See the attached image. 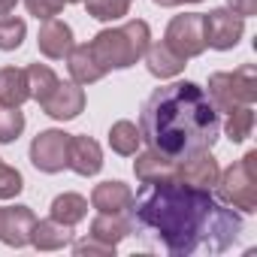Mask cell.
Wrapping results in <instances>:
<instances>
[{
  "label": "cell",
  "mask_w": 257,
  "mask_h": 257,
  "mask_svg": "<svg viewBox=\"0 0 257 257\" xmlns=\"http://www.w3.org/2000/svg\"><path fill=\"white\" fill-rule=\"evenodd\" d=\"M134 230L170 257L224 254L242 233V215L224 206L212 191L179 179L143 185L131 203Z\"/></svg>",
  "instance_id": "1"
},
{
  "label": "cell",
  "mask_w": 257,
  "mask_h": 257,
  "mask_svg": "<svg viewBox=\"0 0 257 257\" xmlns=\"http://www.w3.org/2000/svg\"><path fill=\"white\" fill-rule=\"evenodd\" d=\"M140 137L170 161H185L197 152H212L221 137V112L197 82H170L143 103Z\"/></svg>",
  "instance_id": "2"
},
{
  "label": "cell",
  "mask_w": 257,
  "mask_h": 257,
  "mask_svg": "<svg viewBox=\"0 0 257 257\" xmlns=\"http://www.w3.org/2000/svg\"><path fill=\"white\" fill-rule=\"evenodd\" d=\"M149 43H152V28L143 19H131L118 28H103L88 46L94 61L103 67V73H109V70H127L140 64Z\"/></svg>",
  "instance_id": "3"
},
{
  "label": "cell",
  "mask_w": 257,
  "mask_h": 257,
  "mask_svg": "<svg viewBox=\"0 0 257 257\" xmlns=\"http://www.w3.org/2000/svg\"><path fill=\"white\" fill-rule=\"evenodd\" d=\"M218 200L230 209H239L245 215L257 212V152H245L242 161L230 164L218 182H215Z\"/></svg>",
  "instance_id": "4"
},
{
  "label": "cell",
  "mask_w": 257,
  "mask_h": 257,
  "mask_svg": "<svg viewBox=\"0 0 257 257\" xmlns=\"http://www.w3.org/2000/svg\"><path fill=\"white\" fill-rule=\"evenodd\" d=\"M206 94L218 112H233L236 106H251L257 100V67L242 64L233 73H212Z\"/></svg>",
  "instance_id": "5"
},
{
  "label": "cell",
  "mask_w": 257,
  "mask_h": 257,
  "mask_svg": "<svg viewBox=\"0 0 257 257\" xmlns=\"http://www.w3.org/2000/svg\"><path fill=\"white\" fill-rule=\"evenodd\" d=\"M67 161H70V134L58 131H40L31 143V164L46 173V176H55L61 170H67Z\"/></svg>",
  "instance_id": "6"
},
{
  "label": "cell",
  "mask_w": 257,
  "mask_h": 257,
  "mask_svg": "<svg viewBox=\"0 0 257 257\" xmlns=\"http://www.w3.org/2000/svg\"><path fill=\"white\" fill-rule=\"evenodd\" d=\"M164 43L179 52L185 61L197 58L206 52V37H203V13H185V16H176L170 25H167V34H164Z\"/></svg>",
  "instance_id": "7"
},
{
  "label": "cell",
  "mask_w": 257,
  "mask_h": 257,
  "mask_svg": "<svg viewBox=\"0 0 257 257\" xmlns=\"http://www.w3.org/2000/svg\"><path fill=\"white\" fill-rule=\"evenodd\" d=\"M245 34V19L230 13V10H212L203 13V37H206V49L215 52H230L239 46Z\"/></svg>",
  "instance_id": "8"
},
{
  "label": "cell",
  "mask_w": 257,
  "mask_h": 257,
  "mask_svg": "<svg viewBox=\"0 0 257 257\" xmlns=\"http://www.w3.org/2000/svg\"><path fill=\"white\" fill-rule=\"evenodd\" d=\"M43 112L55 121H73L85 112V88L76 82H58L55 91L40 103Z\"/></svg>",
  "instance_id": "9"
},
{
  "label": "cell",
  "mask_w": 257,
  "mask_h": 257,
  "mask_svg": "<svg viewBox=\"0 0 257 257\" xmlns=\"http://www.w3.org/2000/svg\"><path fill=\"white\" fill-rule=\"evenodd\" d=\"M37 224V215L31 206H0V242L10 248L31 245V230Z\"/></svg>",
  "instance_id": "10"
},
{
  "label": "cell",
  "mask_w": 257,
  "mask_h": 257,
  "mask_svg": "<svg viewBox=\"0 0 257 257\" xmlns=\"http://www.w3.org/2000/svg\"><path fill=\"white\" fill-rule=\"evenodd\" d=\"M73 46H76V43H73V28H70L67 22H61L58 16H55V19H46V22L40 25L37 49H40L43 58H49V61H64Z\"/></svg>",
  "instance_id": "11"
},
{
  "label": "cell",
  "mask_w": 257,
  "mask_h": 257,
  "mask_svg": "<svg viewBox=\"0 0 257 257\" xmlns=\"http://www.w3.org/2000/svg\"><path fill=\"white\" fill-rule=\"evenodd\" d=\"M218 176H221V167H218V161L209 152H197V155H191V158L176 164V179L185 182V185H194V188L212 191Z\"/></svg>",
  "instance_id": "12"
},
{
  "label": "cell",
  "mask_w": 257,
  "mask_h": 257,
  "mask_svg": "<svg viewBox=\"0 0 257 257\" xmlns=\"http://www.w3.org/2000/svg\"><path fill=\"white\" fill-rule=\"evenodd\" d=\"M67 167L76 176H97L103 170V149L97 140L85 137V134H70V161Z\"/></svg>",
  "instance_id": "13"
},
{
  "label": "cell",
  "mask_w": 257,
  "mask_h": 257,
  "mask_svg": "<svg viewBox=\"0 0 257 257\" xmlns=\"http://www.w3.org/2000/svg\"><path fill=\"white\" fill-rule=\"evenodd\" d=\"M134 233L137 230H134L131 212H97V218L91 221V233L88 236L118 248V242H124L127 236H134Z\"/></svg>",
  "instance_id": "14"
},
{
  "label": "cell",
  "mask_w": 257,
  "mask_h": 257,
  "mask_svg": "<svg viewBox=\"0 0 257 257\" xmlns=\"http://www.w3.org/2000/svg\"><path fill=\"white\" fill-rule=\"evenodd\" d=\"M134 158H137V161H134V173H137V182H140V185L176 179V164H179V161H170L167 155H161V152H155V149L137 152Z\"/></svg>",
  "instance_id": "15"
},
{
  "label": "cell",
  "mask_w": 257,
  "mask_h": 257,
  "mask_svg": "<svg viewBox=\"0 0 257 257\" xmlns=\"http://www.w3.org/2000/svg\"><path fill=\"white\" fill-rule=\"evenodd\" d=\"M146 67H149V73L155 76V79H176L185 67H188V61L179 55V52H173L164 40L161 43H149V49H146Z\"/></svg>",
  "instance_id": "16"
},
{
  "label": "cell",
  "mask_w": 257,
  "mask_h": 257,
  "mask_svg": "<svg viewBox=\"0 0 257 257\" xmlns=\"http://www.w3.org/2000/svg\"><path fill=\"white\" fill-rule=\"evenodd\" d=\"M31 245L37 251H64L67 245H73V227L55 221V218H37L34 230H31Z\"/></svg>",
  "instance_id": "17"
},
{
  "label": "cell",
  "mask_w": 257,
  "mask_h": 257,
  "mask_svg": "<svg viewBox=\"0 0 257 257\" xmlns=\"http://www.w3.org/2000/svg\"><path fill=\"white\" fill-rule=\"evenodd\" d=\"M131 203H134V191L124 182L109 179V182L94 185V191H91V206L97 212H131Z\"/></svg>",
  "instance_id": "18"
},
{
  "label": "cell",
  "mask_w": 257,
  "mask_h": 257,
  "mask_svg": "<svg viewBox=\"0 0 257 257\" xmlns=\"http://www.w3.org/2000/svg\"><path fill=\"white\" fill-rule=\"evenodd\" d=\"M67 70H70V79H73L76 85H94V82H100V79L106 76L103 67L94 61L88 43L73 46V49L67 52Z\"/></svg>",
  "instance_id": "19"
},
{
  "label": "cell",
  "mask_w": 257,
  "mask_h": 257,
  "mask_svg": "<svg viewBox=\"0 0 257 257\" xmlns=\"http://www.w3.org/2000/svg\"><path fill=\"white\" fill-rule=\"evenodd\" d=\"M49 218H55V221H61V224H67V227H76V224H82V221L88 218V200H85L82 194L64 191V194H58V197L52 200Z\"/></svg>",
  "instance_id": "20"
},
{
  "label": "cell",
  "mask_w": 257,
  "mask_h": 257,
  "mask_svg": "<svg viewBox=\"0 0 257 257\" xmlns=\"http://www.w3.org/2000/svg\"><path fill=\"white\" fill-rule=\"evenodd\" d=\"M31 100L28 73L22 67H4L0 70V106H22Z\"/></svg>",
  "instance_id": "21"
},
{
  "label": "cell",
  "mask_w": 257,
  "mask_h": 257,
  "mask_svg": "<svg viewBox=\"0 0 257 257\" xmlns=\"http://www.w3.org/2000/svg\"><path fill=\"white\" fill-rule=\"evenodd\" d=\"M140 143H143V137H140V127H137L134 121L121 118V121H115V124L109 127V149H112L115 155L134 158V155L140 152Z\"/></svg>",
  "instance_id": "22"
},
{
  "label": "cell",
  "mask_w": 257,
  "mask_h": 257,
  "mask_svg": "<svg viewBox=\"0 0 257 257\" xmlns=\"http://www.w3.org/2000/svg\"><path fill=\"white\" fill-rule=\"evenodd\" d=\"M25 73H28L31 100H37V103H43V100L55 91V85L61 82V79H58V73H55L49 64H31V67H25Z\"/></svg>",
  "instance_id": "23"
},
{
  "label": "cell",
  "mask_w": 257,
  "mask_h": 257,
  "mask_svg": "<svg viewBox=\"0 0 257 257\" xmlns=\"http://www.w3.org/2000/svg\"><path fill=\"white\" fill-rule=\"evenodd\" d=\"M254 131V109L251 106H236L233 112H227V124L224 134L230 143H245Z\"/></svg>",
  "instance_id": "24"
},
{
  "label": "cell",
  "mask_w": 257,
  "mask_h": 257,
  "mask_svg": "<svg viewBox=\"0 0 257 257\" xmlns=\"http://www.w3.org/2000/svg\"><path fill=\"white\" fill-rule=\"evenodd\" d=\"M91 19L97 22H121L127 13H131L134 0H82Z\"/></svg>",
  "instance_id": "25"
},
{
  "label": "cell",
  "mask_w": 257,
  "mask_h": 257,
  "mask_svg": "<svg viewBox=\"0 0 257 257\" xmlns=\"http://www.w3.org/2000/svg\"><path fill=\"white\" fill-rule=\"evenodd\" d=\"M28 37V25L19 16H0V52H16L22 49Z\"/></svg>",
  "instance_id": "26"
},
{
  "label": "cell",
  "mask_w": 257,
  "mask_h": 257,
  "mask_svg": "<svg viewBox=\"0 0 257 257\" xmlns=\"http://www.w3.org/2000/svg\"><path fill=\"white\" fill-rule=\"evenodd\" d=\"M25 134L22 106H0V146H10Z\"/></svg>",
  "instance_id": "27"
},
{
  "label": "cell",
  "mask_w": 257,
  "mask_h": 257,
  "mask_svg": "<svg viewBox=\"0 0 257 257\" xmlns=\"http://www.w3.org/2000/svg\"><path fill=\"white\" fill-rule=\"evenodd\" d=\"M22 191H25L22 173H19L16 167H10V164L0 161V200H13V197H19Z\"/></svg>",
  "instance_id": "28"
},
{
  "label": "cell",
  "mask_w": 257,
  "mask_h": 257,
  "mask_svg": "<svg viewBox=\"0 0 257 257\" xmlns=\"http://www.w3.org/2000/svg\"><path fill=\"white\" fill-rule=\"evenodd\" d=\"M73 251H76V257H115V245H106L94 236H88L82 242H73Z\"/></svg>",
  "instance_id": "29"
},
{
  "label": "cell",
  "mask_w": 257,
  "mask_h": 257,
  "mask_svg": "<svg viewBox=\"0 0 257 257\" xmlns=\"http://www.w3.org/2000/svg\"><path fill=\"white\" fill-rule=\"evenodd\" d=\"M25 7H28V13H31L34 19L46 22V19L61 16V10H64L67 4H64V0H25Z\"/></svg>",
  "instance_id": "30"
},
{
  "label": "cell",
  "mask_w": 257,
  "mask_h": 257,
  "mask_svg": "<svg viewBox=\"0 0 257 257\" xmlns=\"http://www.w3.org/2000/svg\"><path fill=\"white\" fill-rule=\"evenodd\" d=\"M227 10L242 19H251V16H257V0H227Z\"/></svg>",
  "instance_id": "31"
},
{
  "label": "cell",
  "mask_w": 257,
  "mask_h": 257,
  "mask_svg": "<svg viewBox=\"0 0 257 257\" xmlns=\"http://www.w3.org/2000/svg\"><path fill=\"white\" fill-rule=\"evenodd\" d=\"M158 7H185V4H200V0H155Z\"/></svg>",
  "instance_id": "32"
},
{
  "label": "cell",
  "mask_w": 257,
  "mask_h": 257,
  "mask_svg": "<svg viewBox=\"0 0 257 257\" xmlns=\"http://www.w3.org/2000/svg\"><path fill=\"white\" fill-rule=\"evenodd\" d=\"M16 4H19V0H0V16H10L16 10Z\"/></svg>",
  "instance_id": "33"
},
{
  "label": "cell",
  "mask_w": 257,
  "mask_h": 257,
  "mask_svg": "<svg viewBox=\"0 0 257 257\" xmlns=\"http://www.w3.org/2000/svg\"><path fill=\"white\" fill-rule=\"evenodd\" d=\"M64 4H82V0H64Z\"/></svg>",
  "instance_id": "34"
}]
</instances>
